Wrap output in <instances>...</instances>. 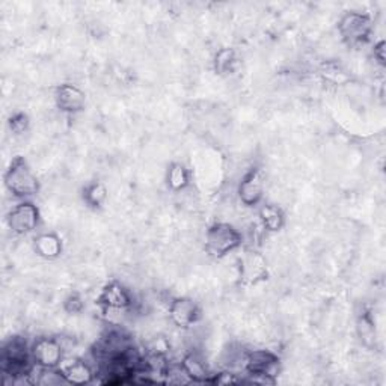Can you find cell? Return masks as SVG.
Wrapping results in <instances>:
<instances>
[{
    "instance_id": "ba28073f",
    "label": "cell",
    "mask_w": 386,
    "mask_h": 386,
    "mask_svg": "<svg viewBox=\"0 0 386 386\" xmlns=\"http://www.w3.org/2000/svg\"><path fill=\"white\" fill-rule=\"evenodd\" d=\"M278 365V358L267 350L254 352L246 359V368L251 374H272V370Z\"/></svg>"
},
{
    "instance_id": "30bf717a",
    "label": "cell",
    "mask_w": 386,
    "mask_h": 386,
    "mask_svg": "<svg viewBox=\"0 0 386 386\" xmlns=\"http://www.w3.org/2000/svg\"><path fill=\"white\" fill-rule=\"evenodd\" d=\"M171 319L175 324L181 326V328H187L196 320V305L189 299H178L175 301L170 308Z\"/></svg>"
},
{
    "instance_id": "8fae6325",
    "label": "cell",
    "mask_w": 386,
    "mask_h": 386,
    "mask_svg": "<svg viewBox=\"0 0 386 386\" xmlns=\"http://www.w3.org/2000/svg\"><path fill=\"white\" fill-rule=\"evenodd\" d=\"M102 301L107 306V310H124L130 303V298H128L127 291L118 284L107 287L102 296Z\"/></svg>"
},
{
    "instance_id": "ac0fdd59",
    "label": "cell",
    "mask_w": 386,
    "mask_h": 386,
    "mask_svg": "<svg viewBox=\"0 0 386 386\" xmlns=\"http://www.w3.org/2000/svg\"><path fill=\"white\" fill-rule=\"evenodd\" d=\"M214 382L216 383H237L239 382V379L234 378V374L223 373V374H221V378H216Z\"/></svg>"
},
{
    "instance_id": "9a60e30c",
    "label": "cell",
    "mask_w": 386,
    "mask_h": 386,
    "mask_svg": "<svg viewBox=\"0 0 386 386\" xmlns=\"http://www.w3.org/2000/svg\"><path fill=\"white\" fill-rule=\"evenodd\" d=\"M187 184V174L184 167L180 165H174L170 171V186L175 191H180Z\"/></svg>"
},
{
    "instance_id": "7a4b0ae2",
    "label": "cell",
    "mask_w": 386,
    "mask_h": 386,
    "mask_svg": "<svg viewBox=\"0 0 386 386\" xmlns=\"http://www.w3.org/2000/svg\"><path fill=\"white\" fill-rule=\"evenodd\" d=\"M240 244V234L226 223H217L207 233V251L214 256H223Z\"/></svg>"
},
{
    "instance_id": "9c48e42d",
    "label": "cell",
    "mask_w": 386,
    "mask_h": 386,
    "mask_svg": "<svg viewBox=\"0 0 386 386\" xmlns=\"http://www.w3.org/2000/svg\"><path fill=\"white\" fill-rule=\"evenodd\" d=\"M57 106L65 112L81 111L85 104V95L73 85H64L57 89L56 95Z\"/></svg>"
},
{
    "instance_id": "8992f818",
    "label": "cell",
    "mask_w": 386,
    "mask_h": 386,
    "mask_svg": "<svg viewBox=\"0 0 386 386\" xmlns=\"http://www.w3.org/2000/svg\"><path fill=\"white\" fill-rule=\"evenodd\" d=\"M59 371L62 373L68 383H89L92 379V371L81 359H62L59 364Z\"/></svg>"
},
{
    "instance_id": "4fadbf2b",
    "label": "cell",
    "mask_w": 386,
    "mask_h": 386,
    "mask_svg": "<svg viewBox=\"0 0 386 386\" xmlns=\"http://www.w3.org/2000/svg\"><path fill=\"white\" fill-rule=\"evenodd\" d=\"M36 251L47 259H53L61 251V243L59 239L52 234H44L36 239Z\"/></svg>"
},
{
    "instance_id": "e0dca14e",
    "label": "cell",
    "mask_w": 386,
    "mask_h": 386,
    "mask_svg": "<svg viewBox=\"0 0 386 386\" xmlns=\"http://www.w3.org/2000/svg\"><path fill=\"white\" fill-rule=\"evenodd\" d=\"M106 198V191L102 184H94L86 192V201L92 205H98Z\"/></svg>"
},
{
    "instance_id": "7c38bea8",
    "label": "cell",
    "mask_w": 386,
    "mask_h": 386,
    "mask_svg": "<svg viewBox=\"0 0 386 386\" xmlns=\"http://www.w3.org/2000/svg\"><path fill=\"white\" fill-rule=\"evenodd\" d=\"M183 368L187 378H191L193 382H205L207 378H209V373H207L204 362L201 359H198L193 354L184 358Z\"/></svg>"
},
{
    "instance_id": "2e32d148",
    "label": "cell",
    "mask_w": 386,
    "mask_h": 386,
    "mask_svg": "<svg viewBox=\"0 0 386 386\" xmlns=\"http://www.w3.org/2000/svg\"><path fill=\"white\" fill-rule=\"evenodd\" d=\"M234 62V53L230 48H225V50H221L216 56V67L221 73H226L231 68Z\"/></svg>"
},
{
    "instance_id": "5bb4252c",
    "label": "cell",
    "mask_w": 386,
    "mask_h": 386,
    "mask_svg": "<svg viewBox=\"0 0 386 386\" xmlns=\"http://www.w3.org/2000/svg\"><path fill=\"white\" fill-rule=\"evenodd\" d=\"M261 217H263L264 225L270 231L280 230L281 226H282V222H284L282 213L278 209H276V207H273V205L263 207V209H261Z\"/></svg>"
},
{
    "instance_id": "52a82bcc",
    "label": "cell",
    "mask_w": 386,
    "mask_h": 386,
    "mask_svg": "<svg viewBox=\"0 0 386 386\" xmlns=\"http://www.w3.org/2000/svg\"><path fill=\"white\" fill-rule=\"evenodd\" d=\"M263 177L260 171H252L247 174L240 184L239 195L242 202L246 205H254L263 196Z\"/></svg>"
},
{
    "instance_id": "277c9868",
    "label": "cell",
    "mask_w": 386,
    "mask_h": 386,
    "mask_svg": "<svg viewBox=\"0 0 386 386\" xmlns=\"http://www.w3.org/2000/svg\"><path fill=\"white\" fill-rule=\"evenodd\" d=\"M38 223V210L31 202L18 204L9 214V228L17 234H26L35 230Z\"/></svg>"
},
{
    "instance_id": "6da1fadb",
    "label": "cell",
    "mask_w": 386,
    "mask_h": 386,
    "mask_svg": "<svg viewBox=\"0 0 386 386\" xmlns=\"http://www.w3.org/2000/svg\"><path fill=\"white\" fill-rule=\"evenodd\" d=\"M5 183L8 189L15 196H31L38 191L36 177L22 158H17V160L13 162L11 167L6 172Z\"/></svg>"
},
{
    "instance_id": "3957f363",
    "label": "cell",
    "mask_w": 386,
    "mask_h": 386,
    "mask_svg": "<svg viewBox=\"0 0 386 386\" xmlns=\"http://www.w3.org/2000/svg\"><path fill=\"white\" fill-rule=\"evenodd\" d=\"M371 31V22L367 15L350 13L345 15L340 23V32L345 41L350 44H358L368 36Z\"/></svg>"
},
{
    "instance_id": "5b68a950",
    "label": "cell",
    "mask_w": 386,
    "mask_h": 386,
    "mask_svg": "<svg viewBox=\"0 0 386 386\" xmlns=\"http://www.w3.org/2000/svg\"><path fill=\"white\" fill-rule=\"evenodd\" d=\"M32 356L43 368H55L62 361V345L55 340L41 338L34 344Z\"/></svg>"
}]
</instances>
